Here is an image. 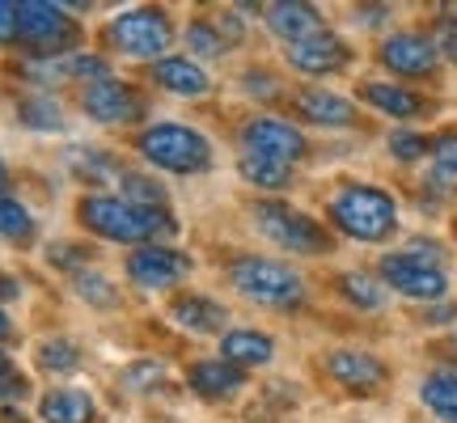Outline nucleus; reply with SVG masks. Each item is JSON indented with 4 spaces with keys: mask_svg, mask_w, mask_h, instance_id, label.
Here are the masks:
<instances>
[{
    "mask_svg": "<svg viewBox=\"0 0 457 423\" xmlns=\"http://www.w3.org/2000/svg\"><path fill=\"white\" fill-rule=\"evenodd\" d=\"M330 220L356 242H381L398 225V208L386 191L356 182V187H343L339 195L330 199Z\"/></svg>",
    "mask_w": 457,
    "mask_h": 423,
    "instance_id": "f257e3e1",
    "label": "nucleus"
},
{
    "mask_svg": "<svg viewBox=\"0 0 457 423\" xmlns=\"http://www.w3.org/2000/svg\"><path fill=\"white\" fill-rule=\"evenodd\" d=\"M228 279L233 288L254 301V305H271V310H288L305 296V284L293 267H284L276 259H259V254H245V259L228 262Z\"/></svg>",
    "mask_w": 457,
    "mask_h": 423,
    "instance_id": "f03ea898",
    "label": "nucleus"
},
{
    "mask_svg": "<svg viewBox=\"0 0 457 423\" xmlns=\"http://www.w3.org/2000/svg\"><path fill=\"white\" fill-rule=\"evenodd\" d=\"M136 145L145 153V162L170 170V174H199L212 165V145L195 128H182V123H157Z\"/></svg>",
    "mask_w": 457,
    "mask_h": 423,
    "instance_id": "7ed1b4c3",
    "label": "nucleus"
},
{
    "mask_svg": "<svg viewBox=\"0 0 457 423\" xmlns=\"http://www.w3.org/2000/svg\"><path fill=\"white\" fill-rule=\"evenodd\" d=\"M254 228H259L267 242H276L279 250H293V254H327L330 237L327 228L310 220L305 212L288 208V203H276V199H262L254 203Z\"/></svg>",
    "mask_w": 457,
    "mask_h": 423,
    "instance_id": "20e7f679",
    "label": "nucleus"
},
{
    "mask_svg": "<svg viewBox=\"0 0 457 423\" xmlns=\"http://www.w3.org/2000/svg\"><path fill=\"white\" fill-rule=\"evenodd\" d=\"M17 38L34 51V55H43V60H55L60 51L77 47V21L60 9V4H47V0H26V4H17Z\"/></svg>",
    "mask_w": 457,
    "mask_h": 423,
    "instance_id": "39448f33",
    "label": "nucleus"
},
{
    "mask_svg": "<svg viewBox=\"0 0 457 423\" xmlns=\"http://www.w3.org/2000/svg\"><path fill=\"white\" fill-rule=\"evenodd\" d=\"M111 43L136 60H157L174 43V30H170V17L162 9H131V13H119L111 21Z\"/></svg>",
    "mask_w": 457,
    "mask_h": 423,
    "instance_id": "423d86ee",
    "label": "nucleus"
},
{
    "mask_svg": "<svg viewBox=\"0 0 457 423\" xmlns=\"http://www.w3.org/2000/svg\"><path fill=\"white\" fill-rule=\"evenodd\" d=\"M81 225L94 228V233L106 237V242H123V245L148 242L140 208H131V203H123V199H114V195H85L81 199Z\"/></svg>",
    "mask_w": 457,
    "mask_h": 423,
    "instance_id": "0eeeda50",
    "label": "nucleus"
},
{
    "mask_svg": "<svg viewBox=\"0 0 457 423\" xmlns=\"http://www.w3.org/2000/svg\"><path fill=\"white\" fill-rule=\"evenodd\" d=\"M381 284H390L394 293L415 296V301H436L449 288V276L436 262H424L415 254H386L381 259Z\"/></svg>",
    "mask_w": 457,
    "mask_h": 423,
    "instance_id": "6e6552de",
    "label": "nucleus"
},
{
    "mask_svg": "<svg viewBox=\"0 0 457 423\" xmlns=\"http://www.w3.org/2000/svg\"><path fill=\"white\" fill-rule=\"evenodd\" d=\"M242 148L245 157H262V162H276V165H293L301 153H305V136L296 128H288L284 119H250L242 128Z\"/></svg>",
    "mask_w": 457,
    "mask_h": 423,
    "instance_id": "1a4fd4ad",
    "label": "nucleus"
},
{
    "mask_svg": "<svg viewBox=\"0 0 457 423\" xmlns=\"http://www.w3.org/2000/svg\"><path fill=\"white\" fill-rule=\"evenodd\" d=\"M187 271H191V259L182 250H170V245H140V250H131L128 259V276L140 288H153V293L174 288Z\"/></svg>",
    "mask_w": 457,
    "mask_h": 423,
    "instance_id": "9d476101",
    "label": "nucleus"
},
{
    "mask_svg": "<svg viewBox=\"0 0 457 423\" xmlns=\"http://www.w3.org/2000/svg\"><path fill=\"white\" fill-rule=\"evenodd\" d=\"M81 106L89 119H98V123H136L140 114H145V102L136 89H128L123 81H98V85H85L81 94Z\"/></svg>",
    "mask_w": 457,
    "mask_h": 423,
    "instance_id": "9b49d317",
    "label": "nucleus"
},
{
    "mask_svg": "<svg viewBox=\"0 0 457 423\" xmlns=\"http://www.w3.org/2000/svg\"><path fill=\"white\" fill-rule=\"evenodd\" d=\"M288 64L296 72H310V77H327V72H339L347 64V47L330 30H318L301 43H288Z\"/></svg>",
    "mask_w": 457,
    "mask_h": 423,
    "instance_id": "f8f14e48",
    "label": "nucleus"
},
{
    "mask_svg": "<svg viewBox=\"0 0 457 423\" xmlns=\"http://www.w3.org/2000/svg\"><path fill=\"white\" fill-rule=\"evenodd\" d=\"M381 64L403 77H428L436 68V43L424 34H394L381 47Z\"/></svg>",
    "mask_w": 457,
    "mask_h": 423,
    "instance_id": "ddd939ff",
    "label": "nucleus"
},
{
    "mask_svg": "<svg viewBox=\"0 0 457 423\" xmlns=\"http://www.w3.org/2000/svg\"><path fill=\"white\" fill-rule=\"evenodd\" d=\"M327 373L347 390H377L386 381V364L377 356H364V352H330Z\"/></svg>",
    "mask_w": 457,
    "mask_h": 423,
    "instance_id": "4468645a",
    "label": "nucleus"
},
{
    "mask_svg": "<svg viewBox=\"0 0 457 423\" xmlns=\"http://www.w3.org/2000/svg\"><path fill=\"white\" fill-rule=\"evenodd\" d=\"M267 26L284 38V43H301V38H310V34L327 30L322 26V13L313 9V4H296V0H279L267 9Z\"/></svg>",
    "mask_w": 457,
    "mask_h": 423,
    "instance_id": "2eb2a0df",
    "label": "nucleus"
},
{
    "mask_svg": "<svg viewBox=\"0 0 457 423\" xmlns=\"http://www.w3.org/2000/svg\"><path fill=\"white\" fill-rule=\"evenodd\" d=\"M153 77H157L162 89L182 94V98H199V94H208V72H204L195 60H182V55H162V60L153 64Z\"/></svg>",
    "mask_w": 457,
    "mask_h": 423,
    "instance_id": "dca6fc26",
    "label": "nucleus"
},
{
    "mask_svg": "<svg viewBox=\"0 0 457 423\" xmlns=\"http://www.w3.org/2000/svg\"><path fill=\"white\" fill-rule=\"evenodd\" d=\"M296 111L305 114L310 123H322V128H352L356 123V106L330 89H305L296 94Z\"/></svg>",
    "mask_w": 457,
    "mask_h": 423,
    "instance_id": "f3484780",
    "label": "nucleus"
},
{
    "mask_svg": "<svg viewBox=\"0 0 457 423\" xmlns=\"http://www.w3.org/2000/svg\"><path fill=\"white\" fill-rule=\"evenodd\" d=\"M271 356H276V347L262 330H228L220 339V360L233 364V369H259Z\"/></svg>",
    "mask_w": 457,
    "mask_h": 423,
    "instance_id": "a211bd4d",
    "label": "nucleus"
},
{
    "mask_svg": "<svg viewBox=\"0 0 457 423\" xmlns=\"http://www.w3.org/2000/svg\"><path fill=\"white\" fill-rule=\"evenodd\" d=\"M187 381H191V390L199 398H228V394L242 390L245 377H242V369H233L225 360H199V364H191Z\"/></svg>",
    "mask_w": 457,
    "mask_h": 423,
    "instance_id": "6ab92c4d",
    "label": "nucleus"
},
{
    "mask_svg": "<svg viewBox=\"0 0 457 423\" xmlns=\"http://www.w3.org/2000/svg\"><path fill=\"white\" fill-rule=\"evenodd\" d=\"M225 318L228 313L216 305L212 296H182L179 305H174V322L187 326V330H195V335H216V330H225Z\"/></svg>",
    "mask_w": 457,
    "mask_h": 423,
    "instance_id": "aec40b11",
    "label": "nucleus"
},
{
    "mask_svg": "<svg viewBox=\"0 0 457 423\" xmlns=\"http://www.w3.org/2000/svg\"><path fill=\"white\" fill-rule=\"evenodd\" d=\"M43 419L47 423H89L94 419V398L81 390H51L43 398Z\"/></svg>",
    "mask_w": 457,
    "mask_h": 423,
    "instance_id": "412c9836",
    "label": "nucleus"
},
{
    "mask_svg": "<svg viewBox=\"0 0 457 423\" xmlns=\"http://www.w3.org/2000/svg\"><path fill=\"white\" fill-rule=\"evenodd\" d=\"M360 94H364L369 106H377L381 114H394V119H411V114L424 111V102L415 98L411 89H398V85H377L373 81V85H364Z\"/></svg>",
    "mask_w": 457,
    "mask_h": 423,
    "instance_id": "4be33fe9",
    "label": "nucleus"
},
{
    "mask_svg": "<svg viewBox=\"0 0 457 423\" xmlns=\"http://www.w3.org/2000/svg\"><path fill=\"white\" fill-rule=\"evenodd\" d=\"M339 293L356 305V310H381L386 305V284L381 276H369V271H347L339 276Z\"/></svg>",
    "mask_w": 457,
    "mask_h": 423,
    "instance_id": "5701e85b",
    "label": "nucleus"
},
{
    "mask_svg": "<svg viewBox=\"0 0 457 423\" xmlns=\"http://www.w3.org/2000/svg\"><path fill=\"white\" fill-rule=\"evenodd\" d=\"M119 199L131 203V208H165V191L157 178H148V174H119Z\"/></svg>",
    "mask_w": 457,
    "mask_h": 423,
    "instance_id": "b1692460",
    "label": "nucleus"
},
{
    "mask_svg": "<svg viewBox=\"0 0 457 423\" xmlns=\"http://www.w3.org/2000/svg\"><path fill=\"white\" fill-rule=\"evenodd\" d=\"M424 402L445 423H457V373H432L424 381Z\"/></svg>",
    "mask_w": 457,
    "mask_h": 423,
    "instance_id": "393cba45",
    "label": "nucleus"
},
{
    "mask_svg": "<svg viewBox=\"0 0 457 423\" xmlns=\"http://www.w3.org/2000/svg\"><path fill=\"white\" fill-rule=\"evenodd\" d=\"M72 288H77V296H81L85 305H94V310H114L119 305V293H114V284L106 276H98V271H77L72 276Z\"/></svg>",
    "mask_w": 457,
    "mask_h": 423,
    "instance_id": "a878e982",
    "label": "nucleus"
},
{
    "mask_svg": "<svg viewBox=\"0 0 457 423\" xmlns=\"http://www.w3.org/2000/svg\"><path fill=\"white\" fill-rule=\"evenodd\" d=\"M68 165H72V174H81V178H114V174H123L119 165H114L111 153H98V148H68Z\"/></svg>",
    "mask_w": 457,
    "mask_h": 423,
    "instance_id": "bb28decb",
    "label": "nucleus"
},
{
    "mask_svg": "<svg viewBox=\"0 0 457 423\" xmlns=\"http://www.w3.org/2000/svg\"><path fill=\"white\" fill-rule=\"evenodd\" d=\"M0 237H9L17 245H26L34 237V216L26 212V203H17L9 195H0Z\"/></svg>",
    "mask_w": 457,
    "mask_h": 423,
    "instance_id": "cd10ccee",
    "label": "nucleus"
},
{
    "mask_svg": "<svg viewBox=\"0 0 457 423\" xmlns=\"http://www.w3.org/2000/svg\"><path fill=\"white\" fill-rule=\"evenodd\" d=\"M242 178L262 187V191H284L293 174H288V165H276V162H262V157H245L242 153Z\"/></svg>",
    "mask_w": 457,
    "mask_h": 423,
    "instance_id": "c85d7f7f",
    "label": "nucleus"
},
{
    "mask_svg": "<svg viewBox=\"0 0 457 423\" xmlns=\"http://www.w3.org/2000/svg\"><path fill=\"white\" fill-rule=\"evenodd\" d=\"M81 364V352H77V343L68 339H47L38 343V369H47V373H72Z\"/></svg>",
    "mask_w": 457,
    "mask_h": 423,
    "instance_id": "c756f323",
    "label": "nucleus"
},
{
    "mask_svg": "<svg viewBox=\"0 0 457 423\" xmlns=\"http://www.w3.org/2000/svg\"><path fill=\"white\" fill-rule=\"evenodd\" d=\"M21 123H30V128H60V106L47 98H30L21 102Z\"/></svg>",
    "mask_w": 457,
    "mask_h": 423,
    "instance_id": "7c9ffc66",
    "label": "nucleus"
},
{
    "mask_svg": "<svg viewBox=\"0 0 457 423\" xmlns=\"http://www.w3.org/2000/svg\"><path fill=\"white\" fill-rule=\"evenodd\" d=\"M187 43H191V51H195V55H220V51H225L220 34H216L208 21H191V30H187Z\"/></svg>",
    "mask_w": 457,
    "mask_h": 423,
    "instance_id": "2f4dec72",
    "label": "nucleus"
},
{
    "mask_svg": "<svg viewBox=\"0 0 457 423\" xmlns=\"http://www.w3.org/2000/svg\"><path fill=\"white\" fill-rule=\"evenodd\" d=\"M390 153L398 162H420L428 153V140L424 136H415V131H394L390 136Z\"/></svg>",
    "mask_w": 457,
    "mask_h": 423,
    "instance_id": "473e14b6",
    "label": "nucleus"
},
{
    "mask_svg": "<svg viewBox=\"0 0 457 423\" xmlns=\"http://www.w3.org/2000/svg\"><path fill=\"white\" fill-rule=\"evenodd\" d=\"M162 377H165V369L157 360H140V364H131L128 373H123V386H128V390H148V386H157Z\"/></svg>",
    "mask_w": 457,
    "mask_h": 423,
    "instance_id": "72a5a7b5",
    "label": "nucleus"
},
{
    "mask_svg": "<svg viewBox=\"0 0 457 423\" xmlns=\"http://www.w3.org/2000/svg\"><path fill=\"white\" fill-rule=\"evenodd\" d=\"M21 394H26V377L17 373L9 356L0 352V398H21Z\"/></svg>",
    "mask_w": 457,
    "mask_h": 423,
    "instance_id": "f704fd0d",
    "label": "nucleus"
},
{
    "mask_svg": "<svg viewBox=\"0 0 457 423\" xmlns=\"http://www.w3.org/2000/svg\"><path fill=\"white\" fill-rule=\"evenodd\" d=\"M47 259L55 262V267H64V271H81V262H85V250H77V245H51L47 250Z\"/></svg>",
    "mask_w": 457,
    "mask_h": 423,
    "instance_id": "c9c22d12",
    "label": "nucleus"
},
{
    "mask_svg": "<svg viewBox=\"0 0 457 423\" xmlns=\"http://www.w3.org/2000/svg\"><path fill=\"white\" fill-rule=\"evenodd\" d=\"M432 153H436L441 174H453V178H457V136H441V140L432 145Z\"/></svg>",
    "mask_w": 457,
    "mask_h": 423,
    "instance_id": "e433bc0d",
    "label": "nucleus"
},
{
    "mask_svg": "<svg viewBox=\"0 0 457 423\" xmlns=\"http://www.w3.org/2000/svg\"><path fill=\"white\" fill-rule=\"evenodd\" d=\"M17 38V4L0 0V43H13Z\"/></svg>",
    "mask_w": 457,
    "mask_h": 423,
    "instance_id": "4c0bfd02",
    "label": "nucleus"
},
{
    "mask_svg": "<svg viewBox=\"0 0 457 423\" xmlns=\"http://www.w3.org/2000/svg\"><path fill=\"white\" fill-rule=\"evenodd\" d=\"M441 38H445V51H449V60L457 64V21H445Z\"/></svg>",
    "mask_w": 457,
    "mask_h": 423,
    "instance_id": "58836bf2",
    "label": "nucleus"
},
{
    "mask_svg": "<svg viewBox=\"0 0 457 423\" xmlns=\"http://www.w3.org/2000/svg\"><path fill=\"white\" fill-rule=\"evenodd\" d=\"M0 296H17V284H13V279H0Z\"/></svg>",
    "mask_w": 457,
    "mask_h": 423,
    "instance_id": "ea45409f",
    "label": "nucleus"
},
{
    "mask_svg": "<svg viewBox=\"0 0 457 423\" xmlns=\"http://www.w3.org/2000/svg\"><path fill=\"white\" fill-rule=\"evenodd\" d=\"M9 191V170H4V162H0V195Z\"/></svg>",
    "mask_w": 457,
    "mask_h": 423,
    "instance_id": "a19ab883",
    "label": "nucleus"
},
{
    "mask_svg": "<svg viewBox=\"0 0 457 423\" xmlns=\"http://www.w3.org/2000/svg\"><path fill=\"white\" fill-rule=\"evenodd\" d=\"M9 335V318H4V310H0V339Z\"/></svg>",
    "mask_w": 457,
    "mask_h": 423,
    "instance_id": "79ce46f5",
    "label": "nucleus"
}]
</instances>
